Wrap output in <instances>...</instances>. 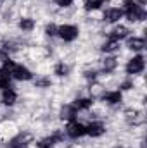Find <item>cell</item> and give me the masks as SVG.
<instances>
[{
  "instance_id": "cell-2",
  "label": "cell",
  "mask_w": 147,
  "mask_h": 148,
  "mask_svg": "<svg viewBox=\"0 0 147 148\" xmlns=\"http://www.w3.org/2000/svg\"><path fill=\"white\" fill-rule=\"evenodd\" d=\"M123 14H126L128 21H132V23H135V21H142V19L146 17V10H144V7L139 5V3L133 2V0H125V12H123Z\"/></svg>"
},
{
  "instance_id": "cell-20",
  "label": "cell",
  "mask_w": 147,
  "mask_h": 148,
  "mask_svg": "<svg viewBox=\"0 0 147 148\" xmlns=\"http://www.w3.org/2000/svg\"><path fill=\"white\" fill-rule=\"evenodd\" d=\"M104 2H106V0H85V9H87V10H95V9H99Z\"/></svg>"
},
{
  "instance_id": "cell-19",
  "label": "cell",
  "mask_w": 147,
  "mask_h": 148,
  "mask_svg": "<svg viewBox=\"0 0 147 148\" xmlns=\"http://www.w3.org/2000/svg\"><path fill=\"white\" fill-rule=\"evenodd\" d=\"M19 28H21L23 31H31V29L35 28V23H33V19L24 17V19H21V21H19Z\"/></svg>"
},
{
  "instance_id": "cell-4",
  "label": "cell",
  "mask_w": 147,
  "mask_h": 148,
  "mask_svg": "<svg viewBox=\"0 0 147 148\" xmlns=\"http://www.w3.org/2000/svg\"><path fill=\"white\" fill-rule=\"evenodd\" d=\"M144 67H146L144 57H142V55H137V57H133V59L128 60V64H126V73L128 74H139V73L144 71Z\"/></svg>"
},
{
  "instance_id": "cell-21",
  "label": "cell",
  "mask_w": 147,
  "mask_h": 148,
  "mask_svg": "<svg viewBox=\"0 0 147 148\" xmlns=\"http://www.w3.org/2000/svg\"><path fill=\"white\" fill-rule=\"evenodd\" d=\"M102 50H104V52H116V50H118V41H114V40L106 41V43L102 45Z\"/></svg>"
},
{
  "instance_id": "cell-11",
  "label": "cell",
  "mask_w": 147,
  "mask_h": 148,
  "mask_svg": "<svg viewBox=\"0 0 147 148\" xmlns=\"http://www.w3.org/2000/svg\"><path fill=\"white\" fill-rule=\"evenodd\" d=\"M16 100H17V95L14 90H10V88L3 90V93H2V103L3 105H14Z\"/></svg>"
},
{
  "instance_id": "cell-1",
  "label": "cell",
  "mask_w": 147,
  "mask_h": 148,
  "mask_svg": "<svg viewBox=\"0 0 147 148\" xmlns=\"http://www.w3.org/2000/svg\"><path fill=\"white\" fill-rule=\"evenodd\" d=\"M2 71H5L10 77H14V79H17V81H28V79L33 77V74H31L30 69H26V67H23V66H17V64H14L12 60H5L3 66H2Z\"/></svg>"
},
{
  "instance_id": "cell-10",
  "label": "cell",
  "mask_w": 147,
  "mask_h": 148,
  "mask_svg": "<svg viewBox=\"0 0 147 148\" xmlns=\"http://www.w3.org/2000/svg\"><path fill=\"white\" fill-rule=\"evenodd\" d=\"M128 28H125V26H116V28H112V31L109 33V38L111 40H114V41H119V40H123V38L128 36Z\"/></svg>"
},
{
  "instance_id": "cell-14",
  "label": "cell",
  "mask_w": 147,
  "mask_h": 148,
  "mask_svg": "<svg viewBox=\"0 0 147 148\" xmlns=\"http://www.w3.org/2000/svg\"><path fill=\"white\" fill-rule=\"evenodd\" d=\"M73 105L74 110H85V109H88V107H92V100L90 98H80V100H74Z\"/></svg>"
},
{
  "instance_id": "cell-26",
  "label": "cell",
  "mask_w": 147,
  "mask_h": 148,
  "mask_svg": "<svg viewBox=\"0 0 147 148\" xmlns=\"http://www.w3.org/2000/svg\"><path fill=\"white\" fill-rule=\"evenodd\" d=\"M121 88H123V90H130V88H132V83H130V81H125V83L121 84Z\"/></svg>"
},
{
  "instance_id": "cell-27",
  "label": "cell",
  "mask_w": 147,
  "mask_h": 148,
  "mask_svg": "<svg viewBox=\"0 0 147 148\" xmlns=\"http://www.w3.org/2000/svg\"><path fill=\"white\" fill-rule=\"evenodd\" d=\"M37 84H40V86H47V84H50V81H49V79H40Z\"/></svg>"
},
{
  "instance_id": "cell-7",
  "label": "cell",
  "mask_w": 147,
  "mask_h": 148,
  "mask_svg": "<svg viewBox=\"0 0 147 148\" xmlns=\"http://www.w3.org/2000/svg\"><path fill=\"white\" fill-rule=\"evenodd\" d=\"M85 129H87V134H90L92 138L102 136V134H104V131H106V127H104V124H102V122H92V124H88Z\"/></svg>"
},
{
  "instance_id": "cell-13",
  "label": "cell",
  "mask_w": 147,
  "mask_h": 148,
  "mask_svg": "<svg viewBox=\"0 0 147 148\" xmlns=\"http://www.w3.org/2000/svg\"><path fill=\"white\" fill-rule=\"evenodd\" d=\"M144 47H146V40H144V38H130V40H128V48H132V50H135V52L142 50Z\"/></svg>"
},
{
  "instance_id": "cell-22",
  "label": "cell",
  "mask_w": 147,
  "mask_h": 148,
  "mask_svg": "<svg viewBox=\"0 0 147 148\" xmlns=\"http://www.w3.org/2000/svg\"><path fill=\"white\" fill-rule=\"evenodd\" d=\"M68 71H69V67H68L66 64H57V66H55V74H57V76H66Z\"/></svg>"
},
{
  "instance_id": "cell-6",
  "label": "cell",
  "mask_w": 147,
  "mask_h": 148,
  "mask_svg": "<svg viewBox=\"0 0 147 148\" xmlns=\"http://www.w3.org/2000/svg\"><path fill=\"white\" fill-rule=\"evenodd\" d=\"M30 141H31V134H28V133H24V134H17L16 138L10 140L9 148H26Z\"/></svg>"
},
{
  "instance_id": "cell-5",
  "label": "cell",
  "mask_w": 147,
  "mask_h": 148,
  "mask_svg": "<svg viewBox=\"0 0 147 148\" xmlns=\"http://www.w3.org/2000/svg\"><path fill=\"white\" fill-rule=\"evenodd\" d=\"M66 133H68L69 138H80V136L87 134V129H85L83 124H80V122H76V121H71V122L68 124V127H66Z\"/></svg>"
},
{
  "instance_id": "cell-24",
  "label": "cell",
  "mask_w": 147,
  "mask_h": 148,
  "mask_svg": "<svg viewBox=\"0 0 147 148\" xmlns=\"http://www.w3.org/2000/svg\"><path fill=\"white\" fill-rule=\"evenodd\" d=\"M54 2H55L59 7H68V5H71V3H73L74 0H54Z\"/></svg>"
},
{
  "instance_id": "cell-15",
  "label": "cell",
  "mask_w": 147,
  "mask_h": 148,
  "mask_svg": "<svg viewBox=\"0 0 147 148\" xmlns=\"http://www.w3.org/2000/svg\"><path fill=\"white\" fill-rule=\"evenodd\" d=\"M104 100H106L107 103H111V105H116V103L121 102V93H119V91H109V93L104 95Z\"/></svg>"
},
{
  "instance_id": "cell-17",
  "label": "cell",
  "mask_w": 147,
  "mask_h": 148,
  "mask_svg": "<svg viewBox=\"0 0 147 148\" xmlns=\"http://www.w3.org/2000/svg\"><path fill=\"white\" fill-rule=\"evenodd\" d=\"M116 66H118V60H116L114 57H107V59L104 60V64H102V67H104V71H106V73L114 71V69H116Z\"/></svg>"
},
{
  "instance_id": "cell-8",
  "label": "cell",
  "mask_w": 147,
  "mask_h": 148,
  "mask_svg": "<svg viewBox=\"0 0 147 148\" xmlns=\"http://www.w3.org/2000/svg\"><path fill=\"white\" fill-rule=\"evenodd\" d=\"M125 117H126V121L130 124H135V126H139V124L144 122V114L139 110H126L125 112Z\"/></svg>"
},
{
  "instance_id": "cell-25",
  "label": "cell",
  "mask_w": 147,
  "mask_h": 148,
  "mask_svg": "<svg viewBox=\"0 0 147 148\" xmlns=\"http://www.w3.org/2000/svg\"><path fill=\"white\" fill-rule=\"evenodd\" d=\"M95 71H87V73H85V77H88V79H90V77H92V79H94V77H95Z\"/></svg>"
},
{
  "instance_id": "cell-16",
  "label": "cell",
  "mask_w": 147,
  "mask_h": 148,
  "mask_svg": "<svg viewBox=\"0 0 147 148\" xmlns=\"http://www.w3.org/2000/svg\"><path fill=\"white\" fill-rule=\"evenodd\" d=\"M74 115H76V110L73 109V105H64V107L61 109V117H62V119L74 121Z\"/></svg>"
},
{
  "instance_id": "cell-18",
  "label": "cell",
  "mask_w": 147,
  "mask_h": 148,
  "mask_svg": "<svg viewBox=\"0 0 147 148\" xmlns=\"http://www.w3.org/2000/svg\"><path fill=\"white\" fill-rule=\"evenodd\" d=\"M0 88L2 90L10 88V76L5 73V71H2V69H0Z\"/></svg>"
},
{
  "instance_id": "cell-23",
  "label": "cell",
  "mask_w": 147,
  "mask_h": 148,
  "mask_svg": "<svg viewBox=\"0 0 147 148\" xmlns=\"http://www.w3.org/2000/svg\"><path fill=\"white\" fill-rule=\"evenodd\" d=\"M45 33H47L49 36H55V35H57V26H55V24H49V26L45 28Z\"/></svg>"
},
{
  "instance_id": "cell-3",
  "label": "cell",
  "mask_w": 147,
  "mask_h": 148,
  "mask_svg": "<svg viewBox=\"0 0 147 148\" xmlns=\"http://www.w3.org/2000/svg\"><path fill=\"white\" fill-rule=\"evenodd\" d=\"M57 35L62 38L64 41H73L78 38V28L73 24H64V26H59L57 28Z\"/></svg>"
},
{
  "instance_id": "cell-9",
  "label": "cell",
  "mask_w": 147,
  "mask_h": 148,
  "mask_svg": "<svg viewBox=\"0 0 147 148\" xmlns=\"http://www.w3.org/2000/svg\"><path fill=\"white\" fill-rule=\"evenodd\" d=\"M121 17H123V10H121V9H116V7L107 9V10L104 12V19H106L107 23H118Z\"/></svg>"
},
{
  "instance_id": "cell-12",
  "label": "cell",
  "mask_w": 147,
  "mask_h": 148,
  "mask_svg": "<svg viewBox=\"0 0 147 148\" xmlns=\"http://www.w3.org/2000/svg\"><path fill=\"white\" fill-rule=\"evenodd\" d=\"M59 140H61V134H59V133H55V134H52V136H47V138H43V140L38 143V148H52Z\"/></svg>"
},
{
  "instance_id": "cell-28",
  "label": "cell",
  "mask_w": 147,
  "mask_h": 148,
  "mask_svg": "<svg viewBox=\"0 0 147 148\" xmlns=\"http://www.w3.org/2000/svg\"><path fill=\"white\" fill-rule=\"evenodd\" d=\"M140 2H142V3H144V2H146V0H140Z\"/></svg>"
}]
</instances>
